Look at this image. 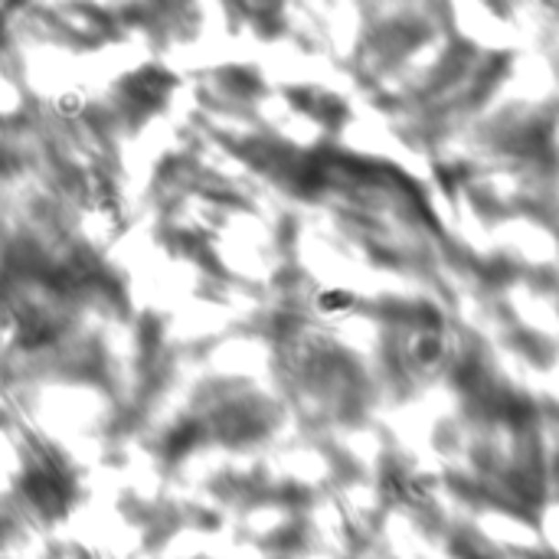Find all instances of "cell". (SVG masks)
Wrapping results in <instances>:
<instances>
[{
    "label": "cell",
    "mask_w": 559,
    "mask_h": 559,
    "mask_svg": "<svg viewBox=\"0 0 559 559\" xmlns=\"http://www.w3.org/2000/svg\"><path fill=\"white\" fill-rule=\"evenodd\" d=\"M318 308L327 311V314L347 311V308H350V295H347V291H324V295L318 298Z\"/></svg>",
    "instance_id": "2"
},
{
    "label": "cell",
    "mask_w": 559,
    "mask_h": 559,
    "mask_svg": "<svg viewBox=\"0 0 559 559\" xmlns=\"http://www.w3.org/2000/svg\"><path fill=\"white\" fill-rule=\"evenodd\" d=\"M82 111H86V99H82V92L56 95V115L59 118H79Z\"/></svg>",
    "instance_id": "1"
}]
</instances>
